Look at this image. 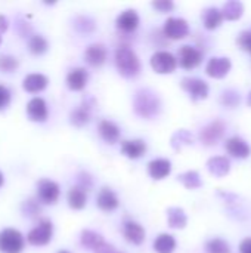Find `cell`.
Here are the masks:
<instances>
[{"instance_id":"39","label":"cell","mask_w":251,"mask_h":253,"mask_svg":"<svg viewBox=\"0 0 251 253\" xmlns=\"http://www.w3.org/2000/svg\"><path fill=\"white\" fill-rule=\"evenodd\" d=\"M9 101H10V93H9V90H7L4 86L0 84V110H3V108L9 104Z\"/></svg>"},{"instance_id":"42","label":"cell","mask_w":251,"mask_h":253,"mask_svg":"<svg viewBox=\"0 0 251 253\" xmlns=\"http://www.w3.org/2000/svg\"><path fill=\"white\" fill-rule=\"evenodd\" d=\"M3 185V175H1V172H0V187Z\"/></svg>"},{"instance_id":"43","label":"cell","mask_w":251,"mask_h":253,"mask_svg":"<svg viewBox=\"0 0 251 253\" xmlns=\"http://www.w3.org/2000/svg\"><path fill=\"white\" fill-rule=\"evenodd\" d=\"M58 253H70V252H67V251H61V252H58Z\"/></svg>"},{"instance_id":"40","label":"cell","mask_w":251,"mask_h":253,"mask_svg":"<svg viewBox=\"0 0 251 253\" xmlns=\"http://www.w3.org/2000/svg\"><path fill=\"white\" fill-rule=\"evenodd\" d=\"M240 252L241 253H251V239L243 240L241 246H240Z\"/></svg>"},{"instance_id":"17","label":"cell","mask_w":251,"mask_h":253,"mask_svg":"<svg viewBox=\"0 0 251 253\" xmlns=\"http://www.w3.org/2000/svg\"><path fill=\"white\" fill-rule=\"evenodd\" d=\"M84 58L92 67H101L107 61V49L101 43L90 44L84 52Z\"/></svg>"},{"instance_id":"1","label":"cell","mask_w":251,"mask_h":253,"mask_svg":"<svg viewBox=\"0 0 251 253\" xmlns=\"http://www.w3.org/2000/svg\"><path fill=\"white\" fill-rule=\"evenodd\" d=\"M115 65L123 77H136L141 71V62L135 50L129 46H120L115 50Z\"/></svg>"},{"instance_id":"24","label":"cell","mask_w":251,"mask_h":253,"mask_svg":"<svg viewBox=\"0 0 251 253\" xmlns=\"http://www.w3.org/2000/svg\"><path fill=\"white\" fill-rule=\"evenodd\" d=\"M86 202H87V194H86L84 188L72 187L68 191V205H70V208H72L75 211H80V209H83L86 206Z\"/></svg>"},{"instance_id":"29","label":"cell","mask_w":251,"mask_h":253,"mask_svg":"<svg viewBox=\"0 0 251 253\" xmlns=\"http://www.w3.org/2000/svg\"><path fill=\"white\" fill-rule=\"evenodd\" d=\"M167 222L172 228H183L186 225V215L179 208H170L167 211Z\"/></svg>"},{"instance_id":"15","label":"cell","mask_w":251,"mask_h":253,"mask_svg":"<svg viewBox=\"0 0 251 253\" xmlns=\"http://www.w3.org/2000/svg\"><path fill=\"white\" fill-rule=\"evenodd\" d=\"M139 25V15L133 9H127L117 16V27L124 33H132Z\"/></svg>"},{"instance_id":"27","label":"cell","mask_w":251,"mask_h":253,"mask_svg":"<svg viewBox=\"0 0 251 253\" xmlns=\"http://www.w3.org/2000/svg\"><path fill=\"white\" fill-rule=\"evenodd\" d=\"M154 249L157 253H173L176 249V240L170 234H160L154 242Z\"/></svg>"},{"instance_id":"6","label":"cell","mask_w":251,"mask_h":253,"mask_svg":"<svg viewBox=\"0 0 251 253\" xmlns=\"http://www.w3.org/2000/svg\"><path fill=\"white\" fill-rule=\"evenodd\" d=\"M37 194H38V200L43 205H55L59 199L61 190L56 182L50 179H41L37 184Z\"/></svg>"},{"instance_id":"38","label":"cell","mask_w":251,"mask_h":253,"mask_svg":"<svg viewBox=\"0 0 251 253\" xmlns=\"http://www.w3.org/2000/svg\"><path fill=\"white\" fill-rule=\"evenodd\" d=\"M152 6L155 9H158L160 12H169L175 7V3L173 1H169V0H164V1H154Z\"/></svg>"},{"instance_id":"32","label":"cell","mask_w":251,"mask_h":253,"mask_svg":"<svg viewBox=\"0 0 251 253\" xmlns=\"http://www.w3.org/2000/svg\"><path fill=\"white\" fill-rule=\"evenodd\" d=\"M207 253H231L229 245L222 239H212L206 245Z\"/></svg>"},{"instance_id":"14","label":"cell","mask_w":251,"mask_h":253,"mask_svg":"<svg viewBox=\"0 0 251 253\" xmlns=\"http://www.w3.org/2000/svg\"><path fill=\"white\" fill-rule=\"evenodd\" d=\"M27 114L33 122H46L47 105L41 98H33L27 104Z\"/></svg>"},{"instance_id":"34","label":"cell","mask_w":251,"mask_h":253,"mask_svg":"<svg viewBox=\"0 0 251 253\" xmlns=\"http://www.w3.org/2000/svg\"><path fill=\"white\" fill-rule=\"evenodd\" d=\"M18 68V59L12 55H0V70L3 73H13Z\"/></svg>"},{"instance_id":"36","label":"cell","mask_w":251,"mask_h":253,"mask_svg":"<svg viewBox=\"0 0 251 253\" xmlns=\"http://www.w3.org/2000/svg\"><path fill=\"white\" fill-rule=\"evenodd\" d=\"M238 44L246 49V50H251V31H243L238 39H237Z\"/></svg>"},{"instance_id":"22","label":"cell","mask_w":251,"mask_h":253,"mask_svg":"<svg viewBox=\"0 0 251 253\" xmlns=\"http://www.w3.org/2000/svg\"><path fill=\"white\" fill-rule=\"evenodd\" d=\"M121 151L129 159H139L146 151V144L142 139H133V141H124L121 144Z\"/></svg>"},{"instance_id":"30","label":"cell","mask_w":251,"mask_h":253,"mask_svg":"<svg viewBox=\"0 0 251 253\" xmlns=\"http://www.w3.org/2000/svg\"><path fill=\"white\" fill-rule=\"evenodd\" d=\"M49 44H47V40L40 36V34H34L28 39V50L34 55H41L47 50Z\"/></svg>"},{"instance_id":"10","label":"cell","mask_w":251,"mask_h":253,"mask_svg":"<svg viewBox=\"0 0 251 253\" xmlns=\"http://www.w3.org/2000/svg\"><path fill=\"white\" fill-rule=\"evenodd\" d=\"M178 59H179V64H180L182 68H185V70H192V68H195L197 65H200V62H201V59H203V53H201L198 49L185 44V46H182V47L178 50Z\"/></svg>"},{"instance_id":"26","label":"cell","mask_w":251,"mask_h":253,"mask_svg":"<svg viewBox=\"0 0 251 253\" xmlns=\"http://www.w3.org/2000/svg\"><path fill=\"white\" fill-rule=\"evenodd\" d=\"M203 21H204V27L207 30H215V28H217L222 24L223 13L217 7H209L203 13Z\"/></svg>"},{"instance_id":"25","label":"cell","mask_w":251,"mask_h":253,"mask_svg":"<svg viewBox=\"0 0 251 253\" xmlns=\"http://www.w3.org/2000/svg\"><path fill=\"white\" fill-rule=\"evenodd\" d=\"M89 120H90V105L84 101L71 113V123L77 127H81L87 125Z\"/></svg>"},{"instance_id":"2","label":"cell","mask_w":251,"mask_h":253,"mask_svg":"<svg viewBox=\"0 0 251 253\" xmlns=\"http://www.w3.org/2000/svg\"><path fill=\"white\" fill-rule=\"evenodd\" d=\"M161 110V102L157 93L149 89H142L135 96V111L138 116L145 119H152Z\"/></svg>"},{"instance_id":"3","label":"cell","mask_w":251,"mask_h":253,"mask_svg":"<svg viewBox=\"0 0 251 253\" xmlns=\"http://www.w3.org/2000/svg\"><path fill=\"white\" fill-rule=\"evenodd\" d=\"M24 249L22 234L13 228H6L0 233V252L21 253Z\"/></svg>"},{"instance_id":"16","label":"cell","mask_w":251,"mask_h":253,"mask_svg":"<svg viewBox=\"0 0 251 253\" xmlns=\"http://www.w3.org/2000/svg\"><path fill=\"white\" fill-rule=\"evenodd\" d=\"M225 148H226V151H228L231 156L238 157V159H247L251 153L250 145H249L244 139H241V138H238V136L229 138V139L226 141V144H225Z\"/></svg>"},{"instance_id":"5","label":"cell","mask_w":251,"mask_h":253,"mask_svg":"<svg viewBox=\"0 0 251 253\" xmlns=\"http://www.w3.org/2000/svg\"><path fill=\"white\" fill-rule=\"evenodd\" d=\"M176 65H178V59L170 52L160 50V52H155L151 56V67L158 74L173 73L176 70Z\"/></svg>"},{"instance_id":"11","label":"cell","mask_w":251,"mask_h":253,"mask_svg":"<svg viewBox=\"0 0 251 253\" xmlns=\"http://www.w3.org/2000/svg\"><path fill=\"white\" fill-rule=\"evenodd\" d=\"M96 203H98V208L104 212H112L118 208L120 205V200L117 197V194L108 188V187H104L101 188V191L98 193V199H96Z\"/></svg>"},{"instance_id":"18","label":"cell","mask_w":251,"mask_h":253,"mask_svg":"<svg viewBox=\"0 0 251 253\" xmlns=\"http://www.w3.org/2000/svg\"><path fill=\"white\" fill-rule=\"evenodd\" d=\"M98 130L107 144H115L120 138V127L111 120H102L98 126Z\"/></svg>"},{"instance_id":"35","label":"cell","mask_w":251,"mask_h":253,"mask_svg":"<svg viewBox=\"0 0 251 253\" xmlns=\"http://www.w3.org/2000/svg\"><path fill=\"white\" fill-rule=\"evenodd\" d=\"M38 206H37V203L34 202V200H27L25 202V205H24V213L27 215V216H31V218H34V216H37L38 215Z\"/></svg>"},{"instance_id":"19","label":"cell","mask_w":251,"mask_h":253,"mask_svg":"<svg viewBox=\"0 0 251 253\" xmlns=\"http://www.w3.org/2000/svg\"><path fill=\"white\" fill-rule=\"evenodd\" d=\"M223 130H225V126L222 122H213L201 130V141L207 145L216 144L223 135Z\"/></svg>"},{"instance_id":"8","label":"cell","mask_w":251,"mask_h":253,"mask_svg":"<svg viewBox=\"0 0 251 253\" xmlns=\"http://www.w3.org/2000/svg\"><path fill=\"white\" fill-rule=\"evenodd\" d=\"M180 84L189 93V96L194 101L204 99L209 95V84L204 80H201V79H197V77H185V79H182V83Z\"/></svg>"},{"instance_id":"33","label":"cell","mask_w":251,"mask_h":253,"mask_svg":"<svg viewBox=\"0 0 251 253\" xmlns=\"http://www.w3.org/2000/svg\"><path fill=\"white\" fill-rule=\"evenodd\" d=\"M179 181L189 190L201 187V179H200V175L197 172H186V173L179 176Z\"/></svg>"},{"instance_id":"41","label":"cell","mask_w":251,"mask_h":253,"mask_svg":"<svg viewBox=\"0 0 251 253\" xmlns=\"http://www.w3.org/2000/svg\"><path fill=\"white\" fill-rule=\"evenodd\" d=\"M6 30H7V19L3 15H0V33H3Z\"/></svg>"},{"instance_id":"7","label":"cell","mask_w":251,"mask_h":253,"mask_svg":"<svg viewBox=\"0 0 251 253\" xmlns=\"http://www.w3.org/2000/svg\"><path fill=\"white\" fill-rule=\"evenodd\" d=\"M81 245L90 251H93L95 253H115L112 246L107 245L102 239V236H99L95 231L86 230L81 233Z\"/></svg>"},{"instance_id":"31","label":"cell","mask_w":251,"mask_h":253,"mask_svg":"<svg viewBox=\"0 0 251 253\" xmlns=\"http://www.w3.org/2000/svg\"><path fill=\"white\" fill-rule=\"evenodd\" d=\"M243 12H244V6H243L241 1H237V0L228 1V3L223 6V10H222L223 16H225L226 19H231V21L238 19V18L243 15Z\"/></svg>"},{"instance_id":"4","label":"cell","mask_w":251,"mask_h":253,"mask_svg":"<svg viewBox=\"0 0 251 253\" xmlns=\"http://www.w3.org/2000/svg\"><path fill=\"white\" fill-rule=\"evenodd\" d=\"M52 234H53V225L49 219H41L36 228H33L28 236H27V240L30 245L33 246H46L50 239H52Z\"/></svg>"},{"instance_id":"9","label":"cell","mask_w":251,"mask_h":253,"mask_svg":"<svg viewBox=\"0 0 251 253\" xmlns=\"http://www.w3.org/2000/svg\"><path fill=\"white\" fill-rule=\"evenodd\" d=\"M164 34H166V37H169L172 40L185 39L189 34L188 22L182 18H169L164 22Z\"/></svg>"},{"instance_id":"44","label":"cell","mask_w":251,"mask_h":253,"mask_svg":"<svg viewBox=\"0 0 251 253\" xmlns=\"http://www.w3.org/2000/svg\"><path fill=\"white\" fill-rule=\"evenodd\" d=\"M0 43H1V36H0Z\"/></svg>"},{"instance_id":"21","label":"cell","mask_w":251,"mask_h":253,"mask_svg":"<svg viewBox=\"0 0 251 253\" xmlns=\"http://www.w3.org/2000/svg\"><path fill=\"white\" fill-rule=\"evenodd\" d=\"M89 74L84 68H74L67 76V84L71 90H81L87 84Z\"/></svg>"},{"instance_id":"20","label":"cell","mask_w":251,"mask_h":253,"mask_svg":"<svg viewBox=\"0 0 251 253\" xmlns=\"http://www.w3.org/2000/svg\"><path fill=\"white\" fill-rule=\"evenodd\" d=\"M170 172H172V163L166 159H157L149 162L148 165V173L154 179H164L166 176L170 175Z\"/></svg>"},{"instance_id":"13","label":"cell","mask_w":251,"mask_h":253,"mask_svg":"<svg viewBox=\"0 0 251 253\" xmlns=\"http://www.w3.org/2000/svg\"><path fill=\"white\" fill-rule=\"evenodd\" d=\"M231 70V61L228 58H212L207 62L206 71L210 77L222 79L225 77Z\"/></svg>"},{"instance_id":"28","label":"cell","mask_w":251,"mask_h":253,"mask_svg":"<svg viewBox=\"0 0 251 253\" xmlns=\"http://www.w3.org/2000/svg\"><path fill=\"white\" fill-rule=\"evenodd\" d=\"M209 170L216 176H225L229 172L231 163L226 157H215L209 160Z\"/></svg>"},{"instance_id":"23","label":"cell","mask_w":251,"mask_h":253,"mask_svg":"<svg viewBox=\"0 0 251 253\" xmlns=\"http://www.w3.org/2000/svg\"><path fill=\"white\" fill-rule=\"evenodd\" d=\"M24 89L30 93H36V92H40L43 89H46L47 86V77L43 76V74H28L25 79H24V83H22Z\"/></svg>"},{"instance_id":"37","label":"cell","mask_w":251,"mask_h":253,"mask_svg":"<svg viewBox=\"0 0 251 253\" xmlns=\"http://www.w3.org/2000/svg\"><path fill=\"white\" fill-rule=\"evenodd\" d=\"M222 102L228 107H234L237 102H240V95L238 93H232L231 95V90L225 92L223 96H222Z\"/></svg>"},{"instance_id":"45","label":"cell","mask_w":251,"mask_h":253,"mask_svg":"<svg viewBox=\"0 0 251 253\" xmlns=\"http://www.w3.org/2000/svg\"><path fill=\"white\" fill-rule=\"evenodd\" d=\"M115 253H117V252H115Z\"/></svg>"},{"instance_id":"12","label":"cell","mask_w":251,"mask_h":253,"mask_svg":"<svg viewBox=\"0 0 251 253\" xmlns=\"http://www.w3.org/2000/svg\"><path fill=\"white\" fill-rule=\"evenodd\" d=\"M123 234H124V239L132 243V245H142L143 240H145V230L142 228L141 224L135 222V221H126L124 225H123Z\"/></svg>"}]
</instances>
